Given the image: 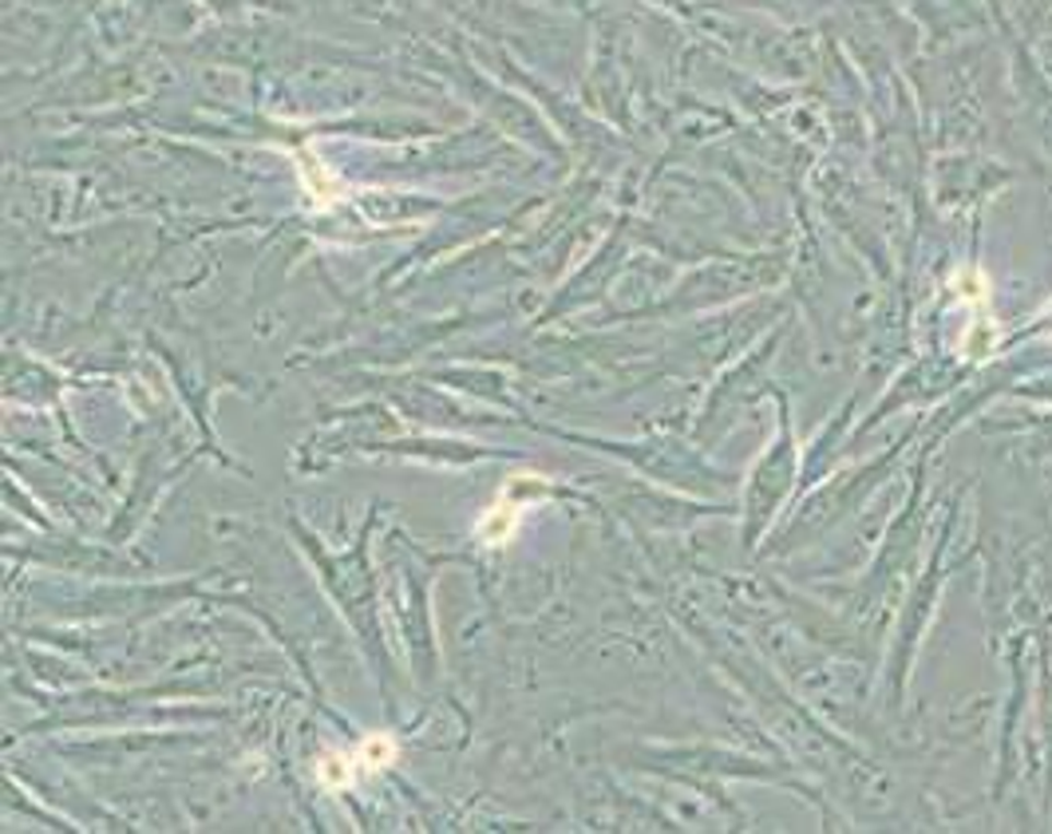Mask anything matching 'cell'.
<instances>
[{
	"mask_svg": "<svg viewBox=\"0 0 1052 834\" xmlns=\"http://www.w3.org/2000/svg\"><path fill=\"white\" fill-rule=\"evenodd\" d=\"M393 752H396L393 743L376 736V740H369V743L361 748V763H369V767H384V763L393 760Z\"/></svg>",
	"mask_w": 1052,
	"mask_h": 834,
	"instance_id": "cell-1",
	"label": "cell"
}]
</instances>
